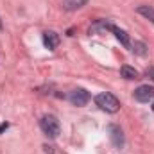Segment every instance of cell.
Wrapping results in <instances>:
<instances>
[{
	"mask_svg": "<svg viewBox=\"0 0 154 154\" xmlns=\"http://www.w3.org/2000/svg\"><path fill=\"white\" fill-rule=\"evenodd\" d=\"M95 104H97L102 111H106V113H116V111L120 109V100L116 99L113 93H109V91L99 93V95L95 97Z\"/></svg>",
	"mask_w": 154,
	"mask_h": 154,
	"instance_id": "6da1fadb",
	"label": "cell"
},
{
	"mask_svg": "<svg viewBox=\"0 0 154 154\" xmlns=\"http://www.w3.org/2000/svg\"><path fill=\"white\" fill-rule=\"evenodd\" d=\"M39 127H41V131H43L48 138H56V136L59 134V131H61L59 120H57L54 115L41 116V120H39Z\"/></svg>",
	"mask_w": 154,
	"mask_h": 154,
	"instance_id": "7a4b0ae2",
	"label": "cell"
},
{
	"mask_svg": "<svg viewBox=\"0 0 154 154\" xmlns=\"http://www.w3.org/2000/svg\"><path fill=\"white\" fill-rule=\"evenodd\" d=\"M68 100L77 108H82V106H86L90 102V93L86 90H82V88H75V90H72L68 93Z\"/></svg>",
	"mask_w": 154,
	"mask_h": 154,
	"instance_id": "3957f363",
	"label": "cell"
},
{
	"mask_svg": "<svg viewBox=\"0 0 154 154\" xmlns=\"http://www.w3.org/2000/svg\"><path fill=\"white\" fill-rule=\"evenodd\" d=\"M154 99V86L149 84H142L134 90V100L138 102H149Z\"/></svg>",
	"mask_w": 154,
	"mask_h": 154,
	"instance_id": "277c9868",
	"label": "cell"
},
{
	"mask_svg": "<svg viewBox=\"0 0 154 154\" xmlns=\"http://www.w3.org/2000/svg\"><path fill=\"white\" fill-rule=\"evenodd\" d=\"M108 133H109L111 143L115 145L116 149H122V147H124V133H122V129H120L116 124H109V125H108Z\"/></svg>",
	"mask_w": 154,
	"mask_h": 154,
	"instance_id": "5b68a950",
	"label": "cell"
},
{
	"mask_svg": "<svg viewBox=\"0 0 154 154\" xmlns=\"http://www.w3.org/2000/svg\"><path fill=\"white\" fill-rule=\"evenodd\" d=\"M108 31H111V32L115 34V38L118 39L125 48H131V39H129V34H127L124 29H120V27H116V25H113V23H109Z\"/></svg>",
	"mask_w": 154,
	"mask_h": 154,
	"instance_id": "8992f818",
	"label": "cell"
},
{
	"mask_svg": "<svg viewBox=\"0 0 154 154\" xmlns=\"http://www.w3.org/2000/svg\"><path fill=\"white\" fill-rule=\"evenodd\" d=\"M43 45H45V48L54 50V48L59 45V34L54 32V31H47V32L43 34Z\"/></svg>",
	"mask_w": 154,
	"mask_h": 154,
	"instance_id": "52a82bcc",
	"label": "cell"
},
{
	"mask_svg": "<svg viewBox=\"0 0 154 154\" xmlns=\"http://www.w3.org/2000/svg\"><path fill=\"white\" fill-rule=\"evenodd\" d=\"M120 75L124 77V79H127V81H134V79H138V72H136L133 66L124 65V66L120 68Z\"/></svg>",
	"mask_w": 154,
	"mask_h": 154,
	"instance_id": "ba28073f",
	"label": "cell"
},
{
	"mask_svg": "<svg viewBox=\"0 0 154 154\" xmlns=\"http://www.w3.org/2000/svg\"><path fill=\"white\" fill-rule=\"evenodd\" d=\"M88 0H63V7L66 11H75V9H81L82 5H86Z\"/></svg>",
	"mask_w": 154,
	"mask_h": 154,
	"instance_id": "9c48e42d",
	"label": "cell"
},
{
	"mask_svg": "<svg viewBox=\"0 0 154 154\" xmlns=\"http://www.w3.org/2000/svg\"><path fill=\"white\" fill-rule=\"evenodd\" d=\"M136 13L142 14V16H145L147 20H151L154 23V7H151V5H138L136 7Z\"/></svg>",
	"mask_w": 154,
	"mask_h": 154,
	"instance_id": "30bf717a",
	"label": "cell"
},
{
	"mask_svg": "<svg viewBox=\"0 0 154 154\" xmlns=\"http://www.w3.org/2000/svg\"><path fill=\"white\" fill-rule=\"evenodd\" d=\"M131 50H133L134 54H138V56H145V54H147V45H145L143 41H134V43L131 45Z\"/></svg>",
	"mask_w": 154,
	"mask_h": 154,
	"instance_id": "8fae6325",
	"label": "cell"
},
{
	"mask_svg": "<svg viewBox=\"0 0 154 154\" xmlns=\"http://www.w3.org/2000/svg\"><path fill=\"white\" fill-rule=\"evenodd\" d=\"M145 74H147V77H151V79L154 81V68H152V66H151V68H147V72H145Z\"/></svg>",
	"mask_w": 154,
	"mask_h": 154,
	"instance_id": "7c38bea8",
	"label": "cell"
},
{
	"mask_svg": "<svg viewBox=\"0 0 154 154\" xmlns=\"http://www.w3.org/2000/svg\"><path fill=\"white\" fill-rule=\"evenodd\" d=\"M7 127H9V124H2V125H0V133H2V131H5Z\"/></svg>",
	"mask_w": 154,
	"mask_h": 154,
	"instance_id": "4fadbf2b",
	"label": "cell"
},
{
	"mask_svg": "<svg viewBox=\"0 0 154 154\" xmlns=\"http://www.w3.org/2000/svg\"><path fill=\"white\" fill-rule=\"evenodd\" d=\"M0 29H2V20H0Z\"/></svg>",
	"mask_w": 154,
	"mask_h": 154,
	"instance_id": "5bb4252c",
	"label": "cell"
},
{
	"mask_svg": "<svg viewBox=\"0 0 154 154\" xmlns=\"http://www.w3.org/2000/svg\"><path fill=\"white\" fill-rule=\"evenodd\" d=\"M152 111H154V102H152Z\"/></svg>",
	"mask_w": 154,
	"mask_h": 154,
	"instance_id": "9a60e30c",
	"label": "cell"
}]
</instances>
